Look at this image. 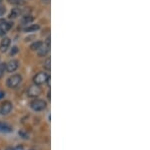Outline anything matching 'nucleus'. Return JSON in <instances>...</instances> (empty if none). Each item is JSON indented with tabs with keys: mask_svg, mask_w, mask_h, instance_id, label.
<instances>
[{
	"mask_svg": "<svg viewBox=\"0 0 150 150\" xmlns=\"http://www.w3.org/2000/svg\"><path fill=\"white\" fill-rule=\"evenodd\" d=\"M21 81H22V77L20 76V75H12L11 77H9L8 79H7L6 81V85L8 88L10 89H15L17 88V87L20 85Z\"/></svg>",
	"mask_w": 150,
	"mask_h": 150,
	"instance_id": "1",
	"label": "nucleus"
},
{
	"mask_svg": "<svg viewBox=\"0 0 150 150\" xmlns=\"http://www.w3.org/2000/svg\"><path fill=\"white\" fill-rule=\"evenodd\" d=\"M47 107V104L44 100H41V99H35L32 102L30 103V108L32 109L35 112H40L43 111L45 108Z\"/></svg>",
	"mask_w": 150,
	"mask_h": 150,
	"instance_id": "2",
	"label": "nucleus"
},
{
	"mask_svg": "<svg viewBox=\"0 0 150 150\" xmlns=\"http://www.w3.org/2000/svg\"><path fill=\"white\" fill-rule=\"evenodd\" d=\"M49 79V76L47 75V72H40L38 74H36L33 78V82H34V85H37V86H41V85L45 84Z\"/></svg>",
	"mask_w": 150,
	"mask_h": 150,
	"instance_id": "3",
	"label": "nucleus"
},
{
	"mask_svg": "<svg viewBox=\"0 0 150 150\" xmlns=\"http://www.w3.org/2000/svg\"><path fill=\"white\" fill-rule=\"evenodd\" d=\"M41 93H42V90H41L40 86H37V85H32L27 90V95L30 98H37L40 96Z\"/></svg>",
	"mask_w": 150,
	"mask_h": 150,
	"instance_id": "4",
	"label": "nucleus"
},
{
	"mask_svg": "<svg viewBox=\"0 0 150 150\" xmlns=\"http://www.w3.org/2000/svg\"><path fill=\"white\" fill-rule=\"evenodd\" d=\"M12 110V104L9 101H6L0 107V114L1 115H8Z\"/></svg>",
	"mask_w": 150,
	"mask_h": 150,
	"instance_id": "5",
	"label": "nucleus"
},
{
	"mask_svg": "<svg viewBox=\"0 0 150 150\" xmlns=\"http://www.w3.org/2000/svg\"><path fill=\"white\" fill-rule=\"evenodd\" d=\"M19 67V62L17 60H12L8 64H6V72H14Z\"/></svg>",
	"mask_w": 150,
	"mask_h": 150,
	"instance_id": "6",
	"label": "nucleus"
},
{
	"mask_svg": "<svg viewBox=\"0 0 150 150\" xmlns=\"http://www.w3.org/2000/svg\"><path fill=\"white\" fill-rule=\"evenodd\" d=\"M10 38L9 37H3V39L0 42V52H7V50L10 47Z\"/></svg>",
	"mask_w": 150,
	"mask_h": 150,
	"instance_id": "7",
	"label": "nucleus"
},
{
	"mask_svg": "<svg viewBox=\"0 0 150 150\" xmlns=\"http://www.w3.org/2000/svg\"><path fill=\"white\" fill-rule=\"evenodd\" d=\"M34 21V17L30 14H27V15H24L22 18H21L20 22L22 25H28V24H31Z\"/></svg>",
	"mask_w": 150,
	"mask_h": 150,
	"instance_id": "8",
	"label": "nucleus"
},
{
	"mask_svg": "<svg viewBox=\"0 0 150 150\" xmlns=\"http://www.w3.org/2000/svg\"><path fill=\"white\" fill-rule=\"evenodd\" d=\"M0 132L1 133H9L12 132V127L9 126L8 124L3 122H0Z\"/></svg>",
	"mask_w": 150,
	"mask_h": 150,
	"instance_id": "9",
	"label": "nucleus"
},
{
	"mask_svg": "<svg viewBox=\"0 0 150 150\" xmlns=\"http://www.w3.org/2000/svg\"><path fill=\"white\" fill-rule=\"evenodd\" d=\"M39 28H40L39 24H29V25H27L24 28V31L25 32H33V31L38 30Z\"/></svg>",
	"mask_w": 150,
	"mask_h": 150,
	"instance_id": "10",
	"label": "nucleus"
},
{
	"mask_svg": "<svg viewBox=\"0 0 150 150\" xmlns=\"http://www.w3.org/2000/svg\"><path fill=\"white\" fill-rule=\"evenodd\" d=\"M22 12H21V8H13L9 14V18L10 19H14L16 17H18L19 15H21Z\"/></svg>",
	"mask_w": 150,
	"mask_h": 150,
	"instance_id": "11",
	"label": "nucleus"
},
{
	"mask_svg": "<svg viewBox=\"0 0 150 150\" xmlns=\"http://www.w3.org/2000/svg\"><path fill=\"white\" fill-rule=\"evenodd\" d=\"M43 44H44L43 42H41V40H36V42H34L32 44L30 45V50H36V52H37L40 47H43Z\"/></svg>",
	"mask_w": 150,
	"mask_h": 150,
	"instance_id": "12",
	"label": "nucleus"
},
{
	"mask_svg": "<svg viewBox=\"0 0 150 150\" xmlns=\"http://www.w3.org/2000/svg\"><path fill=\"white\" fill-rule=\"evenodd\" d=\"M48 52H49V47H45L44 44H43L42 47H40L39 50H37L38 55H39V57H46V55L48 54Z\"/></svg>",
	"mask_w": 150,
	"mask_h": 150,
	"instance_id": "13",
	"label": "nucleus"
},
{
	"mask_svg": "<svg viewBox=\"0 0 150 150\" xmlns=\"http://www.w3.org/2000/svg\"><path fill=\"white\" fill-rule=\"evenodd\" d=\"M9 4L11 5H15V6H22L25 5V1L24 0H7Z\"/></svg>",
	"mask_w": 150,
	"mask_h": 150,
	"instance_id": "14",
	"label": "nucleus"
},
{
	"mask_svg": "<svg viewBox=\"0 0 150 150\" xmlns=\"http://www.w3.org/2000/svg\"><path fill=\"white\" fill-rule=\"evenodd\" d=\"M51 60H50L49 57H47L46 60H45V62H43V67H44L45 70H47V71H50V69H51Z\"/></svg>",
	"mask_w": 150,
	"mask_h": 150,
	"instance_id": "15",
	"label": "nucleus"
},
{
	"mask_svg": "<svg viewBox=\"0 0 150 150\" xmlns=\"http://www.w3.org/2000/svg\"><path fill=\"white\" fill-rule=\"evenodd\" d=\"M6 72V64H0V78H2Z\"/></svg>",
	"mask_w": 150,
	"mask_h": 150,
	"instance_id": "16",
	"label": "nucleus"
},
{
	"mask_svg": "<svg viewBox=\"0 0 150 150\" xmlns=\"http://www.w3.org/2000/svg\"><path fill=\"white\" fill-rule=\"evenodd\" d=\"M17 52H18V47H12L11 50H10V55H11V57L15 55Z\"/></svg>",
	"mask_w": 150,
	"mask_h": 150,
	"instance_id": "17",
	"label": "nucleus"
},
{
	"mask_svg": "<svg viewBox=\"0 0 150 150\" xmlns=\"http://www.w3.org/2000/svg\"><path fill=\"white\" fill-rule=\"evenodd\" d=\"M6 12V8L5 6H0V16H3Z\"/></svg>",
	"mask_w": 150,
	"mask_h": 150,
	"instance_id": "18",
	"label": "nucleus"
},
{
	"mask_svg": "<svg viewBox=\"0 0 150 150\" xmlns=\"http://www.w3.org/2000/svg\"><path fill=\"white\" fill-rule=\"evenodd\" d=\"M19 135H20V136H22L23 139H28L29 138L28 135L26 134V133H24L23 131H19Z\"/></svg>",
	"mask_w": 150,
	"mask_h": 150,
	"instance_id": "19",
	"label": "nucleus"
},
{
	"mask_svg": "<svg viewBox=\"0 0 150 150\" xmlns=\"http://www.w3.org/2000/svg\"><path fill=\"white\" fill-rule=\"evenodd\" d=\"M14 150H24V148L22 145H18V146H16L15 148H14Z\"/></svg>",
	"mask_w": 150,
	"mask_h": 150,
	"instance_id": "20",
	"label": "nucleus"
},
{
	"mask_svg": "<svg viewBox=\"0 0 150 150\" xmlns=\"http://www.w3.org/2000/svg\"><path fill=\"white\" fill-rule=\"evenodd\" d=\"M46 44H47V47L50 48V37H47L46 39Z\"/></svg>",
	"mask_w": 150,
	"mask_h": 150,
	"instance_id": "21",
	"label": "nucleus"
},
{
	"mask_svg": "<svg viewBox=\"0 0 150 150\" xmlns=\"http://www.w3.org/2000/svg\"><path fill=\"white\" fill-rule=\"evenodd\" d=\"M5 19H3V18H0V26H1V25H3V24H4V22H5Z\"/></svg>",
	"mask_w": 150,
	"mask_h": 150,
	"instance_id": "22",
	"label": "nucleus"
},
{
	"mask_svg": "<svg viewBox=\"0 0 150 150\" xmlns=\"http://www.w3.org/2000/svg\"><path fill=\"white\" fill-rule=\"evenodd\" d=\"M3 96H4V94L2 93V92H0V99H1V98H2V97H3Z\"/></svg>",
	"mask_w": 150,
	"mask_h": 150,
	"instance_id": "23",
	"label": "nucleus"
},
{
	"mask_svg": "<svg viewBox=\"0 0 150 150\" xmlns=\"http://www.w3.org/2000/svg\"><path fill=\"white\" fill-rule=\"evenodd\" d=\"M6 150H14V148H12V147H7Z\"/></svg>",
	"mask_w": 150,
	"mask_h": 150,
	"instance_id": "24",
	"label": "nucleus"
},
{
	"mask_svg": "<svg viewBox=\"0 0 150 150\" xmlns=\"http://www.w3.org/2000/svg\"><path fill=\"white\" fill-rule=\"evenodd\" d=\"M43 1H46V2H48V1H49V0H43Z\"/></svg>",
	"mask_w": 150,
	"mask_h": 150,
	"instance_id": "25",
	"label": "nucleus"
},
{
	"mask_svg": "<svg viewBox=\"0 0 150 150\" xmlns=\"http://www.w3.org/2000/svg\"><path fill=\"white\" fill-rule=\"evenodd\" d=\"M1 1H2V0H0V2H1Z\"/></svg>",
	"mask_w": 150,
	"mask_h": 150,
	"instance_id": "26",
	"label": "nucleus"
},
{
	"mask_svg": "<svg viewBox=\"0 0 150 150\" xmlns=\"http://www.w3.org/2000/svg\"><path fill=\"white\" fill-rule=\"evenodd\" d=\"M30 150H33V149H30Z\"/></svg>",
	"mask_w": 150,
	"mask_h": 150,
	"instance_id": "27",
	"label": "nucleus"
}]
</instances>
